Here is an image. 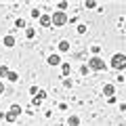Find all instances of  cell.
I'll return each mask as SVG.
<instances>
[{
  "label": "cell",
  "instance_id": "9",
  "mask_svg": "<svg viewBox=\"0 0 126 126\" xmlns=\"http://www.w3.org/2000/svg\"><path fill=\"white\" fill-rule=\"evenodd\" d=\"M17 74H15V72H9V76H6V80H9V82H17Z\"/></svg>",
  "mask_w": 126,
  "mask_h": 126
},
{
  "label": "cell",
  "instance_id": "15",
  "mask_svg": "<svg viewBox=\"0 0 126 126\" xmlns=\"http://www.w3.org/2000/svg\"><path fill=\"white\" fill-rule=\"evenodd\" d=\"M15 25H17V27H25V21H23V19H17V21H15Z\"/></svg>",
  "mask_w": 126,
  "mask_h": 126
},
{
  "label": "cell",
  "instance_id": "4",
  "mask_svg": "<svg viewBox=\"0 0 126 126\" xmlns=\"http://www.w3.org/2000/svg\"><path fill=\"white\" fill-rule=\"evenodd\" d=\"M59 63H61V57L59 55H50L48 57V65H59Z\"/></svg>",
  "mask_w": 126,
  "mask_h": 126
},
{
  "label": "cell",
  "instance_id": "13",
  "mask_svg": "<svg viewBox=\"0 0 126 126\" xmlns=\"http://www.w3.org/2000/svg\"><path fill=\"white\" fill-rule=\"evenodd\" d=\"M25 36H27V38H34V36H36V30H34V27H27Z\"/></svg>",
  "mask_w": 126,
  "mask_h": 126
},
{
  "label": "cell",
  "instance_id": "6",
  "mask_svg": "<svg viewBox=\"0 0 126 126\" xmlns=\"http://www.w3.org/2000/svg\"><path fill=\"white\" fill-rule=\"evenodd\" d=\"M103 94H109V97H111V94H113V86L111 84H105L103 86Z\"/></svg>",
  "mask_w": 126,
  "mask_h": 126
},
{
  "label": "cell",
  "instance_id": "8",
  "mask_svg": "<svg viewBox=\"0 0 126 126\" xmlns=\"http://www.w3.org/2000/svg\"><path fill=\"white\" fill-rule=\"evenodd\" d=\"M40 23H42V25H50V17H48V15H42V17H40Z\"/></svg>",
  "mask_w": 126,
  "mask_h": 126
},
{
  "label": "cell",
  "instance_id": "14",
  "mask_svg": "<svg viewBox=\"0 0 126 126\" xmlns=\"http://www.w3.org/2000/svg\"><path fill=\"white\" fill-rule=\"evenodd\" d=\"M69 126H78V118H76V116L69 118Z\"/></svg>",
  "mask_w": 126,
  "mask_h": 126
},
{
  "label": "cell",
  "instance_id": "3",
  "mask_svg": "<svg viewBox=\"0 0 126 126\" xmlns=\"http://www.w3.org/2000/svg\"><path fill=\"white\" fill-rule=\"evenodd\" d=\"M65 21H67V15H65V13H61V11L53 13V17H50V23H55V25H63Z\"/></svg>",
  "mask_w": 126,
  "mask_h": 126
},
{
  "label": "cell",
  "instance_id": "7",
  "mask_svg": "<svg viewBox=\"0 0 126 126\" xmlns=\"http://www.w3.org/2000/svg\"><path fill=\"white\" fill-rule=\"evenodd\" d=\"M9 76V67L6 65H0V78H6Z\"/></svg>",
  "mask_w": 126,
  "mask_h": 126
},
{
  "label": "cell",
  "instance_id": "17",
  "mask_svg": "<svg viewBox=\"0 0 126 126\" xmlns=\"http://www.w3.org/2000/svg\"><path fill=\"white\" fill-rule=\"evenodd\" d=\"M0 93H4V84L2 82H0Z\"/></svg>",
  "mask_w": 126,
  "mask_h": 126
},
{
  "label": "cell",
  "instance_id": "11",
  "mask_svg": "<svg viewBox=\"0 0 126 126\" xmlns=\"http://www.w3.org/2000/svg\"><path fill=\"white\" fill-rule=\"evenodd\" d=\"M4 44H6V46H13V44H15V38H13V36H6V38H4Z\"/></svg>",
  "mask_w": 126,
  "mask_h": 126
},
{
  "label": "cell",
  "instance_id": "1",
  "mask_svg": "<svg viewBox=\"0 0 126 126\" xmlns=\"http://www.w3.org/2000/svg\"><path fill=\"white\" fill-rule=\"evenodd\" d=\"M111 67L113 69H124L126 67V55H113L111 57Z\"/></svg>",
  "mask_w": 126,
  "mask_h": 126
},
{
  "label": "cell",
  "instance_id": "10",
  "mask_svg": "<svg viewBox=\"0 0 126 126\" xmlns=\"http://www.w3.org/2000/svg\"><path fill=\"white\" fill-rule=\"evenodd\" d=\"M11 113H13V116H19V113H21V107H19V105H13V107H11Z\"/></svg>",
  "mask_w": 126,
  "mask_h": 126
},
{
  "label": "cell",
  "instance_id": "5",
  "mask_svg": "<svg viewBox=\"0 0 126 126\" xmlns=\"http://www.w3.org/2000/svg\"><path fill=\"white\" fill-rule=\"evenodd\" d=\"M59 50H61V53L69 50V42H67V40H61V42H59Z\"/></svg>",
  "mask_w": 126,
  "mask_h": 126
},
{
  "label": "cell",
  "instance_id": "16",
  "mask_svg": "<svg viewBox=\"0 0 126 126\" xmlns=\"http://www.w3.org/2000/svg\"><path fill=\"white\" fill-rule=\"evenodd\" d=\"M15 118H17V116H13V113H11V111L6 113V120H9V122H15Z\"/></svg>",
  "mask_w": 126,
  "mask_h": 126
},
{
  "label": "cell",
  "instance_id": "2",
  "mask_svg": "<svg viewBox=\"0 0 126 126\" xmlns=\"http://www.w3.org/2000/svg\"><path fill=\"white\" fill-rule=\"evenodd\" d=\"M88 67L101 72V69H105V61H103V59H99V57H93V59L88 61Z\"/></svg>",
  "mask_w": 126,
  "mask_h": 126
},
{
  "label": "cell",
  "instance_id": "12",
  "mask_svg": "<svg viewBox=\"0 0 126 126\" xmlns=\"http://www.w3.org/2000/svg\"><path fill=\"white\" fill-rule=\"evenodd\" d=\"M61 72H63V76H67V74L72 72V67H69L67 63H63V67H61Z\"/></svg>",
  "mask_w": 126,
  "mask_h": 126
}]
</instances>
